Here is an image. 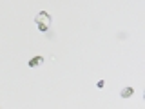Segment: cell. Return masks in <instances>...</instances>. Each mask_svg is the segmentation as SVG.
I'll use <instances>...</instances> for the list:
<instances>
[{
    "label": "cell",
    "mask_w": 145,
    "mask_h": 109,
    "mask_svg": "<svg viewBox=\"0 0 145 109\" xmlns=\"http://www.w3.org/2000/svg\"><path fill=\"white\" fill-rule=\"evenodd\" d=\"M35 20H36V26H38V29L42 31V33H45V31L51 27V16H49V13H45V11H40Z\"/></svg>",
    "instance_id": "cell-1"
},
{
    "label": "cell",
    "mask_w": 145,
    "mask_h": 109,
    "mask_svg": "<svg viewBox=\"0 0 145 109\" xmlns=\"http://www.w3.org/2000/svg\"><path fill=\"white\" fill-rule=\"evenodd\" d=\"M42 62H44V56H33L27 64H29V67H38Z\"/></svg>",
    "instance_id": "cell-2"
},
{
    "label": "cell",
    "mask_w": 145,
    "mask_h": 109,
    "mask_svg": "<svg viewBox=\"0 0 145 109\" xmlns=\"http://www.w3.org/2000/svg\"><path fill=\"white\" fill-rule=\"evenodd\" d=\"M120 95H121V98H129V97H133V95H134V89L131 87V85H127V87L121 89Z\"/></svg>",
    "instance_id": "cell-3"
}]
</instances>
